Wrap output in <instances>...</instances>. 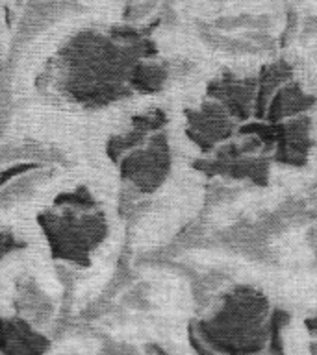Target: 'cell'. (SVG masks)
<instances>
[{
    "label": "cell",
    "instance_id": "1",
    "mask_svg": "<svg viewBox=\"0 0 317 355\" xmlns=\"http://www.w3.org/2000/svg\"><path fill=\"white\" fill-rule=\"evenodd\" d=\"M156 54L147 39L119 43L97 32H82L61 50V91L80 105L102 107L132 93L128 74L138 61Z\"/></svg>",
    "mask_w": 317,
    "mask_h": 355
},
{
    "label": "cell",
    "instance_id": "2",
    "mask_svg": "<svg viewBox=\"0 0 317 355\" xmlns=\"http://www.w3.org/2000/svg\"><path fill=\"white\" fill-rule=\"evenodd\" d=\"M269 300L258 288L236 285L222 294L216 311L191 327L219 355H258L267 348Z\"/></svg>",
    "mask_w": 317,
    "mask_h": 355
},
{
    "label": "cell",
    "instance_id": "3",
    "mask_svg": "<svg viewBox=\"0 0 317 355\" xmlns=\"http://www.w3.org/2000/svg\"><path fill=\"white\" fill-rule=\"evenodd\" d=\"M38 224L50 255L76 266H88L95 250L108 237V220L100 209L56 207L39 213Z\"/></svg>",
    "mask_w": 317,
    "mask_h": 355
},
{
    "label": "cell",
    "instance_id": "4",
    "mask_svg": "<svg viewBox=\"0 0 317 355\" xmlns=\"http://www.w3.org/2000/svg\"><path fill=\"white\" fill-rule=\"evenodd\" d=\"M171 148L163 132L152 133L147 143L119 159V176L136 191L150 194L165 183L171 172Z\"/></svg>",
    "mask_w": 317,
    "mask_h": 355
},
{
    "label": "cell",
    "instance_id": "5",
    "mask_svg": "<svg viewBox=\"0 0 317 355\" xmlns=\"http://www.w3.org/2000/svg\"><path fill=\"white\" fill-rule=\"evenodd\" d=\"M238 126L227 110L213 100L186 111V135L204 154H211L236 135Z\"/></svg>",
    "mask_w": 317,
    "mask_h": 355
},
{
    "label": "cell",
    "instance_id": "6",
    "mask_svg": "<svg viewBox=\"0 0 317 355\" xmlns=\"http://www.w3.org/2000/svg\"><path fill=\"white\" fill-rule=\"evenodd\" d=\"M256 93V76H238L228 71L213 78L206 89L208 98L221 104L236 122H249L250 119H254Z\"/></svg>",
    "mask_w": 317,
    "mask_h": 355
},
{
    "label": "cell",
    "instance_id": "7",
    "mask_svg": "<svg viewBox=\"0 0 317 355\" xmlns=\"http://www.w3.org/2000/svg\"><path fill=\"white\" fill-rule=\"evenodd\" d=\"M273 126H275L273 161L286 166L306 165L311 146H314L310 116H295Z\"/></svg>",
    "mask_w": 317,
    "mask_h": 355
},
{
    "label": "cell",
    "instance_id": "8",
    "mask_svg": "<svg viewBox=\"0 0 317 355\" xmlns=\"http://www.w3.org/2000/svg\"><path fill=\"white\" fill-rule=\"evenodd\" d=\"M50 340L19 316H0V355H47Z\"/></svg>",
    "mask_w": 317,
    "mask_h": 355
},
{
    "label": "cell",
    "instance_id": "9",
    "mask_svg": "<svg viewBox=\"0 0 317 355\" xmlns=\"http://www.w3.org/2000/svg\"><path fill=\"white\" fill-rule=\"evenodd\" d=\"M195 168L208 176L247 180L254 185H267L269 174H271V161L263 155H249V157H238V159H219L211 155L208 159L195 161Z\"/></svg>",
    "mask_w": 317,
    "mask_h": 355
},
{
    "label": "cell",
    "instance_id": "10",
    "mask_svg": "<svg viewBox=\"0 0 317 355\" xmlns=\"http://www.w3.org/2000/svg\"><path fill=\"white\" fill-rule=\"evenodd\" d=\"M316 102L317 98L314 94L306 93L300 83L291 80V82L284 83L282 87L275 93V96L267 105L263 121L278 124V122L289 121L295 116L306 115L316 105Z\"/></svg>",
    "mask_w": 317,
    "mask_h": 355
},
{
    "label": "cell",
    "instance_id": "11",
    "mask_svg": "<svg viewBox=\"0 0 317 355\" xmlns=\"http://www.w3.org/2000/svg\"><path fill=\"white\" fill-rule=\"evenodd\" d=\"M291 80H293V67L289 65V61L275 60L261 67L260 72L256 74L258 93H256L254 121H263L267 105L275 96V93L282 87L284 83L291 82Z\"/></svg>",
    "mask_w": 317,
    "mask_h": 355
},
{
    "label": "cell",
    "instance_id": "12",
    "mask_svg": "<svg viewBox=\"0 0 317 355\" xmlns=\"http://www.w3.org/2000/svg\"><path fill=\"white\" fill-rule=\"evenodd\" d=\"M171 76L169 67L158 61L141 60L130 69L128 74V87L132 93L152 94L165 87L167 80Z\"/></svg>",
    "mask_w": 317,
    "mask_h": 355
},
{
    "label": "cell",
    "instance_id": "13",
    "mask_svg": "<svg viewBox=\"0 0 317 355\" xmlns=\"http://www.w3.org/2000/svg\"><path fill=\"white\" fill-rule=\"evenodd\" d=\"M149 137L150 135H147V133L139 132V130L132 128V130H128L127 133L113 135V137L108 139V143H106V154H108V157H110L111 161L119 163V159H121L122 155H127L128 152H132V150L139 148V146H143Z\"/></svg>",
    "mask_w": 317,
    "mask_h": 355
},
{
    "label": "cell",
    "instance_id": "14",
    "mask_svg": "<svg viewBox=\"0 0 317 355\" xmlns=\"http://www.w3.org/2000/svg\"><path fill=\"white\" fill-rule=\"evenodd\" d=\"M273 26L269 15H236L222 17L213 22L217 30H252V32H267Z\"/></svg>",
    "mask_w": 317,
    "mask_h": 355
},
{
    "label": "cell",
    "instance_id": "15",
    "mask_svg": "<svg viewBox=\"0 0 317 355\" xmlns=\"http://www.w3.org/2000/svg\"><path fill=\"white\" fill-rule=\"evenodd\" d=\"M291 320L288 311L273 309L267 320V349L269 355H284L282 331Z\"/></svg>",
    "mask_w": 317,
    "mask_h": 355
},
{
    "label": "cell",
    "instance_id": "16",
    "mask_svg": "<svg viewBox=\"0 0 317 355\" xmlns=\"http://www.w3.org/2000/svg\"><path fill=\"white\" fill-rule=\"evenodd\" d=\"M56 207H74V209H97V202H95L91 191L86 187H76L67 193H61L54 200Z\"/></svg>",
    "mask_w": 317,
    "mask_h": 355
},
{
    "label": "cell",
    "instance_id": "17",
    "mask_svg": "<svg viewBox=\"0 0 317 355\" xmlns=\"http://www.w3.org/2000/svg\"><path fill=\"white\" fill-rule=\"evenodd\" d=\"M167 124V115L161 110H150L145 111L141 115H136L132 119V128L139 130V132L152 135L163 130Z\"/></svg>",
    "mask_w": 317,
    "mask_h": 355
},
{
    "label": "cell",
    "instance_id": "18",
    "mask_svg": "<svg viewBox=\"0 0 317 355\" xmlns=\"http://www.w3.org/2000/svg\"><path fill=\"white\" fill-rule=\"evenodd\" d=\"M38 163H17V165H11L10 168H6V171L0 172V185H6L11 180H17V178H21L22 174H26V172H32L38 168Z\"/></svg>",
    "mask_w": 317,
    "mask_h": 355
},
{
    "label": "cell",
    "instance_id": "19",
    "mask_svg": "<svg viewBox=\"0 0 317 355\" xmlns=\"http://www.w3.org/2000/svg\"><path fill=\"white\" fill-rule=\"evenodd\" d=\"M19 246H22L10 232H0V261L4 259L6 255H10L11 252H15Z\"/></svg>",
    "mask_w": 317,
    "mask_h": 355
},
{
    "label": "cell",
    "instance_id": "20",
    "mask_svg": "<svg viewBox=\"0 0 317 355\" xmlns=\"http://www.w3.org/2000/svg\"><path fill=\"white\" fill-rule=\"evenodd\" d=\"M189 344H191V348L195 349V354L197 355H219L216 349H211L210 346L195 333V329L191 326H189Z\"/></svg>",
    "mask_w": 317,
    "mask_h": 355
},
{
    "label": "cell",
    "instance_id": "21",
    "mask_svg": "<svg viewBox=\"0 0 317 355\" xmlns=\"http://www.w3.org/2000/svg\"><path fill=\"white\" fill-rule=\"evenodd\" d=\"M317 35V15H308L302 22V30H300V37L311 39Z\"/></svg>",
    "mask_w": 317,
    "mask_h": 355
},
{
    "label": "cell",
    "instance_id": "22",
    "mask_svg": "<svg viewBox=\"0 0 317 355\" xmlns=\"http://www.w3.org/2000/svg\"><path fill=\"white\" fill-rule=\"evenodd\" d=\"M297 22H299V19H297V13L291 10L288 13V24H286V30H284V33H282V43L284 44L288 43L289 39H291V35L297 32V30H295V28H297Z\"/></svg>",
    "mask_w": 317,
    "mask_h": 355
},
{
    "label": "cell",
    "instance_id": "23",
    "mask_svg": "<svg viewBox=\"0 0 317 355\" xmlns=\"http://www.w3.org/2000/svg\"><path fill=\"white\" fill-rule=\"evenodd\" d=\"M145 355H169L167 354V349H163L160 344L150 343L145 346Z\"/></svg>",
    "mask_w": 317,
    "mask_h": 355
},
{
    "label": "cell",
    "instance_id": "24",
    "mask_svg": "<svg viewBox=\"0 0 317 355\" xmlns=\"http://www.w3.org/2000/svg\"><path fill=\"white\" fill-rule=\"evenodd\" d=\"M306 329L310 331L311 337H317V313L314 316H310L308 320H306Z\"/></svg>",
    "mask_w": 317,
    "mask_h": 355
},
{
    "label": "cell",
    "instance_id": "25",
    "mask_svg": "<svg viewBox=\"0 0 317 355\" xmlns=\"http://www.w3.org/2000/svg\"><path fill=\"white\" fill-rule=\"evenodd\" d=\"M310 355H317V343H311V346H310Z\"/></svg>",
    "mask_w": 317,
    "mask_h": 355
},
{
    "label": "cell",
    "instance_id": "26",
    "mask_svg": "<svg viewBox=\"0 0 317 355\" xmlns=\"http://www.w3.org/2000/svg\"><path fill=\"white\" fill-rule=\"evenodd\" d=\"M258 355H260V354H258Z\"/></svg>",
    "mask_w": 317,
    "mask_h": 355
}]
</instances>
